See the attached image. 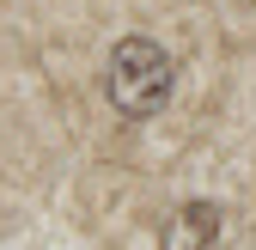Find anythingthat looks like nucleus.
Returning a JSON list of instances; mask_svg holds the SVG:
<instances>
[{"label": "nucleus", "instance_id": "1", "mask_svg": "<svg viewBox=\"0 0 256 250\" xmlns=\"http://www.w3.org/2000/svg\"><path fill=\"white\" fill-rule=\"evenodd\" d=\"M171 80H177V68H171V55L158 49L152 37H122L110 49V80H104V92H110L116 116H128V122L158 116V110L171 104Z\"/></svg>", "mask_w": 256, "mask_h": 250}, {"label": "nucleus", "instance_id": "2", "mask_svg": "<svg viewBox=\"0 0 256 250\" xmlns=\"http://www.w3.org/2000/svg\"><path fill=\"white\" fill-rule=\"evenodd\" d=\"M214 238H220V208L214 202H183L165 220V232H158V250H214Z\"/></svg>", "mask_w": 256, "mask_h": 250}, {"label": "nucleus", "instance_id": "3", "mask_svg": "<svg viewBox=\"0 0 256 250\" xmlns=\"http://www.w3.org/2000/svg\"><path fill=\"white\" fill-rule=\"evenodd\" d=\"M250 6H256V0H250Z\"/></svg>", "mask_w": 256, "mask_h": 250}]
</instances>
